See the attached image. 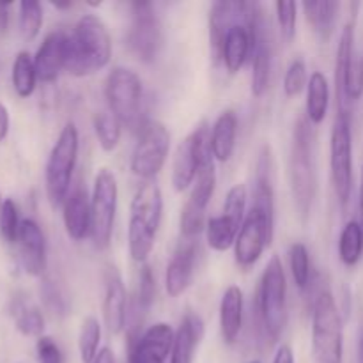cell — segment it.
Instances as JSON below:
<instances>
[{
  "mask_svg": "<svg viewBox=\"0 0 363 363\" xmlns=\"http://www.w3.org/2000/svg\"><path fill=\"white\" fill-rule=\"evenodd\" d=\"M112 59V38L98 14L80 16L73 32L67 34L64 71L73 77H87L108 66Z\"/></svg>",
  "mask_w": 363,
  "mask_h": 363,
  "instance_id": "obj_1",
  "label": "cell"
},
{
  "mask_svg": "<svg viewBox=\"0 0 363 363\" xmlns=\"http://www.w3.org/2000/svg\"><path fill=\"white\" fill-rule=\"evenodd\" d=\"M163 216V195L158 184L144 183L131 199L128 222V250L138 264H145L155 248Z\"/></svg>",
  "mask_w": 363,
  "mask_h": 363,
  "instance_id": "obj_2",
  "label": "cell"
},
{
  "mask_svg": "<svg viewBox=\"0 0 363 363\" xmlns=\"http://www.w3.org/2000/svg\"><path fill=\"white\" fill-rule=\"evenodd\" d=\"M289 179L294 208L300 218L307 222L315 197V183H318L314 165V135L307 119H300L294 126L293 142H291Z\"/></svg>",
  "mask_w": 363,
  "mask_h": 363,
  "instance_id": "obj_3",
  "label": "cell"
},
{
  "mask_svg": "<svg viewBox=\"0 0 363 363\" xmlns=\"http://www.w3.org/2000/svg\"><path fill=\"white\" fill-rule=\"evenodd\" d=\"M342 315L333 293L325 287L312 305V358L314 363H342Z\"/></svg>",
  "mask_w": 363,
  "mask_h": 363,
  "instance_id": "obj_4",
  "label": "cell"
},
{
  "mask_svg": "<svg viewBox=\"0 0 363 363\" xmlns=\"http://www.w3.org/2000/svg\"><path fill=\"white\" fill-rule=\"evenodd\" d=\"M257 312L266 335L279 340L287 323V279L279 255H273L262 272Z\"/></svg>",
  "mask_w": 363,
  "mask_h": 363,
  "instance_id": "obj_5",
  "label": "cell"
},
{
  "mask_svg": "<svg viewBox=\"0 0 363 363\" xmlns=\"http://www.w3.org/2000/svg\"><path fill=\"white\" fill-rule=\"evenodd\" d=\"M78 130L74 123H67L59 133L48 155L45 169L46 195L53 208H60L69 195L74 167L78 160Z\"/></svg>",
  "mask_w": 363,
  "mask_h": 363,
  "instance_id": "obj_6",
  "label": "cell"
},
{
  "mask_svg": "<svg viewBox=\"0 0 363 363\" xmlns=\"http://www.w3.org/2000/svg\"><path fill=\"white\" fill-rule=\"evenodd\" d=\"M105 99L108 112H112L123 126L140 130L142 124V80L130 67L117 66L105 80Z\"/></svg>",
  "mask_w": 363,
  "mask_h": 363,
  "instance_id": "obj_7",
  "label": "cell"
},
{
  "mask_svg": "<svg viewBox=\"0 0 363 363\" xmlns=\"http://www.w3.org/2000/svg\"><path fill=\"white\" fill-rule=\"evenodd\" d=\"M330 174L340 206L346 208L353 191V131L351 113L339 110L330 137Z\"/></svg>",
  "mask_w": 363,
  "mask_h": 363,
  "instance_id": "obj_8",
  "label": "cell"
},
{
  "mask_svg": "<svg viewBox=\"0 0 363 363\" xmlns=\"http://www.w3.org/2000/svg\"><path fill=\"white\" fill-rule=\"evenodd\" d=\"M170 151V133L160 121H145L138 130L137 144L131 152L130 169L138 179L149 181L160 174Z\"/></svg>",
  "mask_w": 363,
  "mask_h": 363,
  "instance_id": "obj_9",
  "label": "cell"
},
{
  "mask_svg": "<svg viewBox=\"0 0 363 363\" xmlns=\"http://www.w3.org/2000/svg\"><path fill=\"white\" fill-rule=\"evenodd\" d=\"M119 186L112 170L101 169L91 194V240L98 250L108 248L116 225Z\"/></svg>",
  "mask_w": 363,
  "mask_h": 363,
  "instance_id": "obj_10",
  "label": "cell"
},
{
  "mask_svg": "<svg viewBox=\"0 0 363 363\" xmlns=\"http://www.w3.org/2000/svg\"><path fill=\"white\" fill-rule=\"evenodd\" d=\"M248 191L243 183H238L227 191L222 215L211 216L206 223V241L215 252H227L234 248L241 225L247 218Z\"/></svg>",
  "mask_w": 363,
  "mask_h": 363,
  "instance_id": "obj_11",
  "label": "cell"
},
{
  "mask_svg": "<svg viewBox=\"0 0 363 363\" xmlns=\"http://www.w3.org/2000/svg\"><path fill=\"white\" fill-rule=\"evenodd\" d=\"M335 91L344 110L346 101H358L363 94V57L354 48V23L344 25L337 46Z\"/></svg>",
  "mask_w": 363,
  "mask_h": 363,
  "instance_id": "obj_12",
  "label": "cell"
},
{
  "mask_svg": "<svg viewBox=\"0 0 363 363\" xmlns=\"http://www.w3.org/2000/svg\"><path fill=\"white\" fill-rule=\"evenodd\" d=\"M211 156V128L201 123L176 149L172 163V186L183 194L194 186L202 162Z\"/></svg>",
  "mask_w": 363,
  "mask_h": 363,
  "instance_id": "obj_13",
  "label": "cell"
},
{
  "mask_svg": "<svg viewBox=\"0 0 363 363\" xmlns=\"http://www.w3.org/2000/svg\"><path fill=\"white\" fill-rule=\"evenodd\" d=\"M216 188V170H215V158L208 156L202 162L199 169L197 177H195L194 188H191L190 199L184 204L181 211V234L184 240H195L202 230L206 229V209L211 202L213 194Z\"/></svg>",
  "mask_w": 363,
  "mask_h": 363,
  "instance_id": "obj_14",
  "label": "cell"
},
{
  "mask_svg": "<svg viewBox=\"0 0 363 363\" xmlns=\"http://www.w3.org/2000/svg\"><path fill=\"white\" fill-rule=\"evenodd\" d=\"M275 215L252 206L234 243V259L241 268H250L261 259L273 240Z\"/></svg>",
  "mask_w": 363,
  "mask_h": 363,
  "instance_id": "obj_15",
  "label": "cell"
},
{
  "mask_svg": "<svg viewBox=\"0 0 363 363\" xmlns=\"http://www.w3.org/2000/svg\"><path fill=\"white\" fill-rule=\"evenodd\" d=\"M131 13L133 21L128 34V45L142 62H152L163 46L162 23L156 16L155 6L149 2H133Z\"/></svg>",
  "mask_w": 363,
  "mask_h": 363,
  "instance_id": "obj_16",
  "label": "cell"
},
{
  "mask_svg": "<svg viewBox=\"0 0 363 363\" xmlns=\"http://www.w3.org/2000/svg\"><path fill=\"white\" fill-rule=\"evenodd\" d=\"M257 4L238 2V0H222L215 2L209 11V46L215 62L222 60L223 43L234 25H250Z\"/></svg>",
  "mask_w": 363,
  "mask_h": 363,
  "instance_id": "obj_17",
  "label": "cell"
},
{
  "mask_svg": "<svg viewBox=\"0 0 363 363\" xmlns=\"http://www.w3.org/2000/svg\"><path fill=\"white\" fill-rule=\"evenodd\" d=\"M176 332L167 323H156L144 333H130L128 363H165L174 346Z\"/></svg>",
  "mask_w": 363,
  "mask_h": 363,
  "instance_id": "obj_18",
  "label": "cell"
},
{
  "mask_svg": "<svg viewBox=\"0 0 363 363\" xmlns=\"http://www.w3.org/2000/svg\"><path fill=\"white\" fill-rule=\"evenodd\" d=\"M128 293L119 269L110 266L105 273L103 321L112 335H119L128 323Z\"/></svg>",
  "mask_w": 363,
  "mask_h": 363,
  "instance_id": "obj_19",
  "label": "cell"
},
{
  "mask_svg": "<svg viewBox=\"0 0 363 363\" xmlns=\"http://www.w3.org/2000/svg\"><path fill=\"white\" fill-rule=\"evenodd\" d=\"M18 250L21 266L30 277H41L46 272V238L39 223L32 218L21 220L18 233Z\"/></svg>",
  "mask_w": 363,
  "mask_h": 363,
  "instance_id": "obj_20",
  "label": "cell"
},
{
  "mask_svg": "<svg viewBox=\"0 0 363 363\" xmlns=\"http://www.w3.org/2000/svg\"><path fill=\"white\" fill-rule=\"evenodd\" d=\"M197 262V241L184 240L177 245L165 273V289L170 298H177L190 287Z\"/></svg>",
  "mask_w": 363,
  "mask_h": 363,
  "instance_id": "obj_21",
  "label": "cell"
},
{
  "mask_svg": "<svg viewBox=\"0 0 363 363\" xmlns=\"http://www.w3.org/2000/svg\"><path fill=\"white\" fill-rule=\"evenodd\" d=\"M66 41L67 32L55 30L50 32L38 48V53L34 55V64L35 71H38V78L45 84L55 82L59 78L60 71L64 69V64H66Z\"/></svg>",
  "mask_w": 363,
  "mask_h": 363,
  "instance_id": "obj_22",
  "label": "cell"
},
{
  "mask_svg": "<svg viewBox=\"0 0 363 363\" xmlns=\"http://www.w3.org/2000/svg\"><path fill=\"white\" fill-rule=\"evenodd\" d=\"M62 222L66 234L73 241L91 236V199L85 188L77 186L69 191L62 204Z\"/></svg>",
  "mask_w": 363,
  "mask_h": 363,
  "instance_id": "obj_23",
  "label": "cell"
},
{
  "mask_svg": "<svg viewBox=\"0 0 363 363\" xmlns=\"http://www.w3.org/2000/svg\"><path fill=\"white\" fill-rule=\"evenodd\" d=\"M204 335V323L195 312H186L176 330L174 346L170 351V363H194L195 351Z\"/></svg>",
  "mask_w": 363,
  "mask_h": 363,
  "instance_id": "obj_24",
  "label": "cell"
},
{
  "mask_svg": "<svg viewBox=\"0 0 363 363\" xmlns=\"http://www.w3.org/2000/svg\"><path fill=\"white\" fill-rule=\"evenodd\" d=\"M245 300L243 291L238 286H229L220 301V333L223 342L233 346L243 328Z\"/></svg>",
  "mask_w": 363,
  "mask_h": 363,
  "instance_id": "obj_25",
  "label": "cell"
},
{
  "mask_svg": "<svg viewBox=\"0 0 363 363\" xmlns=\"http://www.w3.org/2000/svg\"><path fill=\"white\" fill-rule=\"evenodd\" d=\"M238 137V116L233 110H223L211 130V155L215 162L227 163L233 158Z\"/></svg>",
  "mask_w": 363,
  "mask_h": 363,
  "instance_id": "obj_26",
  "label": "cell"
},
{
  "mask_svg": "<svg viewBox=\"0 0 363 363\" xmlns=\"http://www.w3.org/2000/svg\"><path fill=\"white\" fill-rule=\"evenodd\" d=\"M252 55V34L247 25H234L227 34L222 50V62L230 74H236Z\"/></svg>",
  "mask_w": 363,
  "mask_h": 363,
  "instance_id": "obj_27",
  "label": "cell"
},
{
  "mask_svg": "<svg viewBox=\"0 0 363 363\" xmlns=\"http://www.w3.org/2000/svg\"><path fill=\"white\" fill-rule=\"evenodd\" d=\"M330 105V85L325 74L321 71H314L308 78L307 85V101H305V110H307V121L314 126L321 124L326 119Z\"/></svg>",
  "mask_w": 363,
  "mask_h": 363,
  "instance_id": "obj_28",
  "label": "cell"
},
{
  "mask_svg": "<svg viewBox=\"0 0 363 363\" xmlns=\"http://www.w3.org/2000/svg\"><path fill=\"white\" fill-rule=\"evenodd\" d=\"M301 7H303L305 18H307L312 30L318 35H321L323 39H328L333 27H335L337 13L340 9V4L323 0V2H303Z\"/></svg>",
  "mask_w": 363,
  "mask_h": 363,
  "instance_id": "obj_29",
  "label": "cell"
},
{
  "mask_svg": "<svg viewBox=\"0 0 363 363\" xmlns=\"http://www.w3.org/2000/svg\"><path fill=\"white\" fill-rule=\"evenodd\" d=\"M13 87L20 98H28L34 94L35 84H38V71H35L34 57L28 52H20L14 57L13 62Z\"/></svg>",
  "mask_w": 363,
  "mask_h": 363,
  "instance_id": "obj_30",
  "label": "cell"
},
{
  "mask_svg": "<svg viewBox=\"0 0 363 363\" xmlns=\"http://www.w3.org/2000/svg\"><path fill=\"white\" fill-rule=\"evenodd\" d=\"M363 255V229L358 220H350L339 238V257L344 266L354 268Z\"/></svg>",
  "mask_w": 363,
  "mask_h": 363,
  "instance_id": "obj_31",
  "label": "cell"
},
{
  "mask_svg": "<svg viewBox=\"0 0 363 363\" xmlns=\"http://www.w3.org/2000/svg\"><path fill=\"white\" fill-rule=\"evenodd\" d=\"M11 314L14 318L16 330L25 337H43L45 332V318L43 312L35 305L28 303L25 300H16L11 308Z\"/></svg>",
  "mask_w": 363,
  "mask_h": 363,
  "instance_id": "obj_32",
  "label": "cell"
},
{
  "mask_svg": "<svg viewBox=\"0 0 363 363\" xmlns=\"http://www.w3.org/2000/svg\"><path fill=\"white\" fill-rule=\"evenodd\" d=\"M101 342V323L94 315H87L80 325L78 333V353L82 363H92L99 353Z\"/></svg>",
  "mask_w": 363,
  "mask_h": 363,
  "instance_id": "obj_33",
  "label": "cell"
},
{
  "mask_svg": "<svg viewBox=\"0 0 363 363\" xmlns=\"http://www.w3.org/2000/svg\"><path fill=\"white\" fill-rule=\"evenodd\" d=\"M94 131L103 151H116L123 135V124L112 112H99L94 117Z\"/></svg>",
  "mask_w": 363,
  "mask_h": 363,
  "instance_id": "obj_34",
  "label": "cell"
},
{
  "mask_svg": "<svg viewBox=\"0 0 363 363\" xmlns=\"http://www.w3.org/2000/svg\"><path fill=\"white\" fill-rule=\"evenodd\" d=\"M18 25L20 34L25 41H34L38 38L43 25V6L35 0H23L20 2V13H18Z\"/></svg>",
  "mask_w": 363,
  "mask_h": 363,
  "instance_id": "obj_35",
  "label": "cell"
},
{
  "mask_svg": "<svg viewBox=\"0 0 363 363\" xmlns=\"http://www.w3.org/2000/svg\"><path fill=\"white\" fill-rule=\"evenodd\" d=\"M289 264L298 289L305 291L311 284V255L303 243H293L289 248Z\"/></svg>",
  "mask_w": 363,
  "mask_h": 363,
  "instance_id": "obj_36",
  "label": "cell"
},
{
  "mask_svg": "<svg viewBox=\"0 0 363 363\" xmlns=\"http://www.w3.org/2000/svg\"><path fill=\"white\" fill-rule=\"evenodd\" d=\"M20 211L13 199H6L0 211V236L6 243L13 245L18 241V233H20Z\"/></svg>",
  "mask_w": 363,
  "mask_h": 363,
  "instance_id": "obj_37",
  "label": "cell"
},
{
  "mask_svg": "<svg viewBox=\"0 0 363 363\" xmlns=\"http://www.w3.org/2000/svg\"><path fill=\"white\" fill-rule=\"evenodd\" d=\"M307 85V66H305L303 59H294L287 67L286 77H284V92H286L287 98H296Z\"/></svg>",
  "mask_w": 363,
  "mask_h": 363,
  "instance_id": "obj_38",
  "label": "cell"
},
{
  "mask_svg": "<svg viewBox=\"0 0 363 363\" xmlns=\"http://www.w3.org/2000/svg\"><path fill=\"white\" fill-rule=\"evenodd\" d=\"M277 21H279L280 34L286 41H293L296 35V20H298V4L296 2H279L275 4Z\"/></svg>",
  "mask_w": 363,
  "mask_h": 363,
  "instance_id": "obj_39",
  "label": "cell"
},
{
  "mask_svg": "<svg viewBox=\"0 0 363 363\" xmlns=\"http://www.w3.org/2000/svg\"><path fill=\"white\" fill-rule=\"evenodd\" d=\"M35 358L38 363H64V354L59 344L52 337H39L35 342Z\"/></svg>",
  "mask_w": 363,
  "mask_h": 363,
  "instance_id": "obj_40",
  "label": "cell"
},
{
  "mask_svg": "<svg viewBox=\"0 0 363 363\" xmlns=\"http://www.w3.org/2000/svg\"><path fill=\"white\" fill-rule=\"evenodd\" d=\"M41 294H43V301H45V305L50 308V311L60 315L66 314V308H67L66 298L62 296V293H60V289L57 287L55 282H52V280H45L41 287Z\"/></svg>",
  "mask_w": 363,
  "mask_h": 363,
  "instance_id": "obj_41",
  "label": "cell"
},
{
  "mask_svg": "<svg viewBox=\"0 0 363 363\" xmlns=\"http://www.w3.org/2000/svg\"><path fill=\"white\" fill-rule=\"evenodd\" d=\"M7 133H9V110L4 103H0V144L6 140Z\"/></svg>",
  "mask_w": 363,
  "mask_h": 363,
  "instance_id": "obj_42",
  "label": "cell"
},
{
  "mask_svg": "<svg viewBox=\"0 0 363 363\" xmlns=\"http://www.w3.org/2000/svg\"><path fill=\"white\" fill-rule=\"evenodd\" d=\"M273 363H294V353H293V350H291V346L282 344V346L277 350L275 358H273Z\"/></svg>",
  "mask_w": 363,
  "mask_h": 363,
  "instance_id": "obj_43",
  "label": "cell"
},
{
  "mask_svg": "<svg viewBox=\"0 0 363 363\" xmlns=\"http://www.w3.org/2000/svg\"><path fill=\"white\" fill-rule=\"evenodd\" d=\"M13 4L11 2H0V35H4L9 28V9Z\"/></svg>",
  "mask_w": 363,
  "mask_h": 363,
  "instance_id": "obj_44",
  "label": "cell"
},
{
  "mask_svg": "<svg viewBox=\"0 0 363 363\" xmlns=\"http://www.w3.org/2000/svg\"><path fill=\"white\" fill-rule=\"evenodd\" d=\"M92 363H116L113 351L110 347H103V350H99L98 357H96V360Z\"/></svg>",
  "mask_w": 363,
  "mask_h": 363,
  "instance_id": "obj_45",
  "label": "cell"
},
{
  "mask_svg": "<svg viewBox=\"0 0 363 363\" xmlns=\"http://www.w3.org/2000/svg\"><path fill=\"white\" fill-rule=\"evenodd\" d=\"M358 209H360V225L363 229V167H362V174H360V201H358Z\"/></svg>",
  "mask_w": 363,
  "mask_h": 363,
  "instance_id": "obj_46",
  "label": "cell"
},
{
  "mask_svg": "<svg viewBox=\"0 0 363 363\" xmlns=\"http://www.w3.org/2000/svg\"><path fill=\"white\" fill-rule=\"evenodd\" d=\"M53 6H55L57 7V9H69V7L71 6H73V4H71V2H64V4H53Z\"/></svg>",
  "mask_w": 363,
  "mask_h": 363,
  "instance_id": "obj_47",
  "label": "cell"
},
{
  "mask_svg": "<svg viewBox=\"0 0 363 363\" xmlns=\"http://www.w3.org/2000/svg\"><path fill=\"white\" fill-rule=\"evenodd\" d=\"M2 206H4V201H2V194H0V211H2Z\"/></svg>",
  "mask_w": 363,
  "mask_h": 363,
  "instance_id": "obj_48",
  "label": "cell"
},
{
  "mask_svg": "<svg viewBox=\"0 0 363 363\" xmlns=\"http://www.w3.org/2000/svg\"><path fill=\"white\" fill-rule=\"evenodd\" d=\"M248 363H261L259 360H252V362H248Z\"/></svg>",
  "mask_w": 363,
  "mask_h": 363,
  "instance_id": "obj_49",
  "label": "cell"
}]
</instances>
